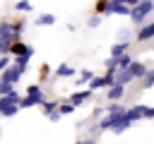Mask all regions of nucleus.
I'll return each mask as SVG.
<instances>
[{"label": "nucleus", "mask_w": 154, "mask_h": 144, "mask_svg": "<svg viewBox=\"0 0 154 144\" xmlns=\"http://www.w3.org/2000/svg\"><path fill=\"white\" fill-rule=\"evenodd\" d=\"M149 36H154V24H152V26H147V29H142V31H140V38H149Z\"/></svg>", "instance_id": "obj_1"}, {"label": "nucleus", "mask_w": 154, "mask_h": 144, "mask_svg": "<svg viewBox=\"0 0 154 144\" xmlns=\"http://www.w3.org/2000/svg\"><path fill=\"white\" fill-rule=\"evenodd\" d=\"M120 94H123V89H120V86H116V89H111V98H118Z\"/></svg>", "instance_id": "obj_2"}, {"label": "nucleus", "mask_w": 154, "mask_h": 144, "mask_svg": "<svg viewBox=\"0 0 154 144\" xmlns=\"http://www.w3.org/2000/svg\"><path fill=\"white\" fill-rule=\"evenodd\" d=\"M84 98H87V94H77V96H72V101H75V103H77V101H84Z\"/></svg>", "instance_id": "obj_3"}, {"label": "nucleus", "mask_w": 154, "mask_h": 144, "mask_svg": "<svg viewBox=\"0 0 154 144\" xmlns=\"http://www.w3.org/2000/svg\"><path fill=\"white\" fill-rule=\"evenodd\" d=\"M77 144H84V142H77Z\"/></svg>", "instance_id": "obj_4"}]
</instances>
